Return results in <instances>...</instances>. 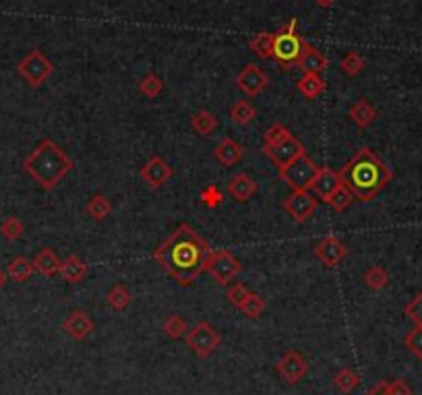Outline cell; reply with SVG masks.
Masks as SVG:
<instances>
[{
	"label": "cell",
	"instance_id": "obj_26",
	"mask_svg": "<svg viewBox=\"0 0 422 395\" xmlns=\"http://www.w3.org/2000/svg\"><path fill=\"white\" fill-rule=\"evenodd\" d=\"M356 199H354V195H352V190L348 188L346 185L338 186L327 199H325V203L331 207L333 211H338V213H342V211H346L352 203H354Z\"/></svg>",
	"mask_w": 422,
	"mask_h": 395
},
{
	"label": "cell",
	"instance_id": "obj_33",
	"mask_svg": "<svg viewBox=\"0 0 422 395\" xmlns=\"http://www.w3.org/2000/svg\"><path fill=\"white\" fill-rule=\"evenodd\" d=\"M238 311L246 316V319H257V316L263 315L265 298H261V296H259V294H255V292H251V294H249V298L242 302V307H240Z\"/></svg>",
	"mask_w": 422,
	"mask_h": 395
},
{
	"label": "cell",
	"instance_id": "obj_32",
	"mask_svg": "<svg viewBox=\"0 0 422 395\" xmlns=\"http://www.w3.org/2000/svg\"><path fill=\"white\" fill-rule=\"evenodd\" d=\"M161 329H164V333H166L168 338H172V340H178V338H183L186 331H188V327H186V321L181 315L166 316V321L161 323Z\"/></svg>",
	"mask_w": 422,
	"mask_h": 395
},
{
	"label": "cell",
	"instance_id": "obj_42",
	"mask_svg": "<svg viewBox=\"0 0 422 395\" xmlns=\"http://www.w3.org/2000/svg\"><path fill=\"white\" fill-rule=\"evenodd\" d=\"M201 201H203V205H205V207L215 210L217 205H222L224 197H222V193H219V188H217V186L211 185V186H207L203 193H201Z\"/></svg>",
	"mask_w": 422,
	"mask_h": 395
},
{
	"label": "cell",
	"instance_id": "obj_46",
	"mask_svg": "<svg viewBox=\"0 0 422 395\" xmlns=\"http://www.w3.org/2000/svg\"><path fill=\"white\" fill-rule=\"evenodd\" d=\"M4 280H6V277H4V273H2V271H0V288H2V286H4Z\"/></svg>",
	"mask_w": 422,
	"mask_h": 395
},
{
	"label": "cell",
	"instance_id": "obj_12",
	"mask_svg": "<svg viewBox=\"0 0 422 395\" xmlns=\"http://www.w3.org/2000/svg\"><path fill=\"white\" fill-rule=\"evenodd\" d=\"M265 156L271 159L278 168H284L288 166L290 161H294L296 158H300L304 154V145L296 139V137H288L284 139L282 143L273 145V147H263Z\"/></svg>",
	"mask_w": 422,
	"mask_h": 395
},
{
	"label": "cell",
	"instance_id": "obj_4",
	"mask_svg": "<svg viewBox=\"0 0 422 395\" xmlns=\"http://www.w3.org/2000/svg\"><path fill=\"white\" fill-rule=\"evenodd\" d=\"M298 21L290 19L286 25H282V29L278 33H273V58L288 69V64H296V60L300 58L302 48H304V40L296 33Z\"/></svg>",
	"mask_w": 422,
	"mask_h": 395
},
{
	"label": "cell",
	"instance_id": "obj_17",
	"mask_svg": "<svg viewBox=\"0 0 422 395\" xmlns=\"http://www.w3.org/2000/svg\"><path fill=\"white\" fill-rule=\"evenodd\" d=\"M348 116L358 129H367L369 125H372L377 120L379 114H377V108L370 104L367 98H360V100H356L354 104L348 108Z\"/></svg>",
	"mask_w": 422,
	"mask_h": 395
},
{
	"label": "cell",
	"instance_id": "obj_45",
	"mask_svg": "<svg viewBox=\"0 0 422 395\" xmlns=\"http://www.w3.org/2000/svg\"><path fill=\"white\" fill-rule=\"evenodd\" d=\"M336 0H315L316 6H321V8H327V6H331Z\"/></svg>",
	"mask_w": 422,
	"mask_h": 395
},
{
	"label": "cell",
	"instance_id": "obj_5",
	"mask_svg": "<svg viewBox=\"0 0 422 395\" xmlns=\"http://www.w3.org/2000/svg\"><path fill=\"white\" fill-rule=\"evenodd\" d=\"M319 166L307 156V151L290 161L288 166L280 168V178L290 186L292 190H309L319 174Z\"/></svg>",
	"mask_w": 422,
	"mask_h": 395
},
{
	"label": "cell",
	"instance_id": "obj_27",
	"mask_svg": "<svg viewBox=\"0 0 422 395\" xmlns=\"http://www.w3.org/2000/svg\"><path fill=\"white\" fill-rule=\"evenodd\" d=\"M190 127L199 132V134H211V132L217 129V118L211 114L210 110H197L190 116Z\"/></svg>",
	"mask_w": 422,
	"mask_h": 395
},
{
	"label": "cell",
	"instance_id": "obj_30",
	"mask_svg": "<svg viewBox=\"0 0 422 395\" xmlns=\"http://www.w3.org/2000/svg\"><path fill=\"white\" fill-rule=\"evenodd\" d=\"M6 273H8V277L13 280V282H27L29 280V275L33 273V265L29 259L25 257H15L8 267H6Z\"/></svg>",
	"mask_w": 422,
	"mask_h": 395
},
{
	"label": "cell",
	"instance_id": "obj_14",
	"mask_svg": "<svg viewBox=\"0 0 422 395\" xmlns=\"http://www.w3.org/2000/svg\"><path fill=\"white\" fill-rule=\"evenodd\" d=\"M348 255V248L336 236H325L315 244V257L327 267H336Z\"/></svg>",
	"mask_w": 422,
	"mask_h": 395
},
{
	"label": "cell",
	"instance_id": "obj_39",
	"mask_svg": "<svg viewBox=\"0 0 422 395\" xmlns=\"http://www.w3.org/2000/svg\"><path fill=\"white\" fill-rule=\"evenodd\" d=\"M292 132L282 125V122H275V125H271L267 131H265V145L263 147H273V145H278V143H282L284 139H288Z\"/></svg>",
	"mask_w": 422,
	"mask_h": 395
},
{
	"label": "cell",
	"instance_id": "obj_34",
	"mask_svg": "<svg viewBox=\"0 0 422 395\" xmlns=\"http://www.w3.org/2000/svg\"><path fill=\"white\" fill-rule=\"evenodd\" d=\"M108 304L114 311H125L131 304V292L127 290L122 284H116L112 290L108 292Z\"/></svg>",
	"mask_w": 422,
	"mask_h": 395
},
{
	"label": "cell",
	"instance_id": "obj_24",
	"mask_svg": "<svg viewBox=\"0 0 422 395\" xmlns=\"http://www.w3.org/2000/svg\"><path fill=\"white\" fill-rule=\"evenodd\" d=\"M249 50L259 58H273V33L261 31L249 40Z\"/></svg>",
	"mask_w": 422,
	"mask_h": 395
},
{
	"label": "cell",
	"instance_id": "obj_13",
	"mask_svg": "<svg viewBox=\"0 0 422 395\" xmlns=\"http://www.w3.org/2000/svg\"><path fill=\"white\" fill-rule=\"evenodd\" d=\"M139 174H141V178H143L145 185L152 186V188H159V186H164L172 178L174 172H172V166L166 159L159 158V156H154L141 168Z\"/></svg>",
	"mask_w": 422,
	"mask_h": 395
},
{
	"label": "cell",
	"instance_id": "obj_23",
	"mask_svg": "<svg viewBox=\"0 0 422 395\" xmlns=\"http://www.w3.org/2000/svg\"><path fill=\"white\" fill-rule=\"evenodd\" d=\"M296 87H298V91L304 98L313 100V98L321 96L325 91V81L321 79L319 75H315V73H302V77L296 81Z\"/></svg>",
	"mask_w": 422,
	"mask_h": 395
},
{
	"label": "cell",
	"instance_id": "obj_16",
	"mask_svg": "<svg viewBox=\"0 0 422 395\" xmlns=\"http://www.w3.org/2000/svg\"><path fill=\"white\" fill-rule=\"evenodd\" d=\"M296 67L302 71V73H315V75H321L327 67H329V60L327 56L316 50L315 46H311L309 42H304V48H302V54L300 58L296 60Z\"/></svg>",
	"mask_w": 422,
	"mask_h": 395
},
{
	"label": "cell",
	"instance_id": "obj_22",
	"mask_svg": "<svg viewBox=\"0 0 422 395\" xmlns=\"http://www.w3.org/2000/svg\"><path fill=\"white\" fill-rule=\"evenodd\" d=\"M87 263L81 259V257H77V255H71L64 263H62V267H60V275L64 277V282L67 284H79L81 280L87 275Z\"/></svg>",
	"mask_w": 422,
	"mask_h": 395
},
{
	"label": "cell",
	"instance_id": "obj_11",
	"mask_svg": "<svg viewBox=\"0 0 422 395\" xmlns=\"http://www.w3.org/2000/svg\"><path fill=\"white\" fill-rule=\"evenodd\" d=\"M267 85H269V77L257 64H246L236 75V87L249 98L259 96L261 91L267 89Z\"/></svg>",
	"mask_w": 422,
	"mask_h": 395
},
{
	"label": "cell",
	"instance_id": "obj_25",
	"mask_svg": "<svg viewBox=\"0 0 422 395\" xmlns=\"http://www.w3.org/2000/svg\"><path fill=\"white\" fill-rule=\"evenodd\" d=\"M230 116H232V120L236 122L238 127H246V125H251L255 120L257 110L249 100H238L236 104L230 108Z\"/></svg>",
	"mask_w": 422,
	"mask_h": 395
},
{
	"label": "cell",
	"instance_id": "obj_10",
	"mask_svg": "<svg viewBox=\"0 0 422 395\" xmlns=\"http://www.w3.org/2000/svg\"><path fill=\"white\" fill-rule=\"evenodd\" d=\"M282 205L296 224H304L319 207V199L313 197L309 190H294L284 199Z\"/></svg>",
	"mask_w": 422,
	"mask_h": 395
},
{
	"label": "cell",
	"instance_id": "obj_36",
	"mask_svg": "<svg viewBox=\"0 0 422 395\" xmlns=\"http://www.w3.org/2000/svg\"><path fill=\"white\" fill-rule=\"evenodd\" d=\"M0 234L4 240H17V238L23 236V222L19 219V217H15V215H11V217H6L4 222H2V226H0Z\"/></svg>",
	"mask_w": 422,
	"mask_h": 395
},
{
	"label": "cell",
	"instance_id": "obj_3",
	"mask_svg": "<svg viewBox=\"0 0 422 395\" xmlns=\"http://www.w3.org/2000/svg\"><path fill=\"white\" fill-rule=\"evenodd\" d=\"M25 172L38 183L40 188L52 190L62 178L73 170V159L69 158L52 139L40 141V145L27 156L23 164Z\"/></svg>",
	"mask_w": 422,
	"mask_h": 395
},
{
	"label": "cell",
	"instance_id": "obj_43",
	"mask_svg": "<svg viewBox=\"0 0 422 395\" xmlns=\"http://www.w3.org/2000/svg\"><path fill=\"white\" fill-rule=\"evenodd\" d=\"M387 391L392 395H412V389L406 381L396 379V381H387Z\"/></svg>",
	"mask_w": 422,
	"mask_h": 395
},
{
	"label": "cell",
	"instance_id": "obj_8",
	"mask_svg": "<svg viewBox=\"0 0 422 395\" xmlns=\"http://www.w3.org/2000/svg\"><path fill=\"white\" fill-rule=\"evenodd\" d=\"M275 372L288 383V385H296V383H300L304 377H307V372H309V362H307V358L298 352V350H286L282 356H280V360L275 362Z\"/></svg>",
	"mask_w": 422,
	"mask_h": 395
},
{
	"label": "cell",
	"instance_id": "obj_37",
	"mask_svg": "<svg viewBox=\"0 0 422 395\" xmlns=\"http://www.w3.org/2000/svg\"><path fill=\"white\" fill-rule=\"evenodd\" d=\"M404 345H406V350L414 356V358H418L422 360V327L421 325H416L412 331H408L406 333V338H404Z\"/></svg>",
	"mask_w": 422,
	"mask_h": 395
},
{
	"label": "cell",
	"instance_id": "obj_19",
	"mask_svg": "<svg viewBox=\"0 0 422 395\" xmlns=\"http://www.w3.org/2000/svg\"><path fill=\"white\" fill-rule=\"evenodd\" d=\"M242 154H244L242 145L236 143L234 139H230V137H224V139L215 145V149H213L215 159H217L222 166H228V168L238 164L240 158H242Z\"/></svg>",
	"mask_w": 422,
	"mask_h": 395
},
{
	"label": "cell",
	"instance_id": "obj_18",
	"mask_svg": "<svg viewBox=\"0 0 422 395\" xmlns=\"http://www.w3.org/2000/svg\"><path fill=\"white\" fill-rule=\"evenodd\" d=\"M342 176H340V172H336V170H331V168H321L319 170V174H316L315 183L311 185V188L316 193V197H321L323 201L338 188V186H342Z\"/></svg>",
	"mask_w": 422,
	"mask_h": 395
},
{
	"label": "cell",
	"instance_id": "obj_7",
	"mask_svg": "<svg viewBox=\"0 0 422 395\" xmlns=\"http://www.w3.org/2000/svg\"><path fill=\"white\" fill-rule=\"evenodd\" d=\"M17 73L31 87H40L54 73V64L46 54H42L40 50H33V52L27 54L25 58L17 64Z\"/></svg>",
	"mask_w": 422,
	"mask_h": 395
},
{
	"label": "cell",
	"instance_id": "obj_41",
	"mask_svg": "<svg viewBox=\"0 0 422 395\" xmlns=\"http://www.w3.org/2000/svg\"><path fill=\"white\" fill-rule=\"evenodd\" d=\"M249 294H251V290L244 286V284H234L230 290H228V294H226V298H228V302L232 304V307H236V309H240L242 307V302L249 298Z\"/></svg>",
	"mask_w": 422,
	"mask_h": 395
},
{
	"label": "cell",
	"instance_id": "obj_44",
	"mask_svg": "<svg viewBox=\"0 0 422 395\" xmlns=\"http://www.w3.org/2000/svg\"><path fill=\"white\" fill-rule=\"evenodd\" d=\"M367 395H392L387 391V381H381L379 385H375Z\"/></svg>",
	"mask_w": 422,
	"mask_h": 395
},
{
	"label": "cell",
	"instance_id": "obj_31",
	"mask_svg": "<svg viewBox=\"0 0 422 395\" xmlns=\"http://www.w3.org/2000/svg\"><path fill=\"white\" fill-rule=\"evenodd\" d=\"M333 385L342 394H350V391H354L360 385V377L352 369H342L333 374Z\"/></svg>",
	"mask_w": 422,
	"mask_h": 395
},
{
	"label": "cell",
	"instance_id": "obj_1",
	"mask_svg": "<svg viewBox=\"0 0 422 395\" xmlns=\"http://www.w3.org/2000/svg\"><path fill=\"white\" fill-rule=\"evenodd\" d=\"M154 257L178 286L186 288L210 269L211 248L188 224H181L156 248Z\"/></svg>",
	"mask_w": 422,
	"mask_h": 395
},
{
	"label": "cell",
	"instance_id": "obj_38",
	"mask_svg": "<svg viewBox=\"0 0 422 395\" xmlns=\"http://www.w3.org/2000/svg\"><path fill=\"white\" fill-rule=\"evenodd\" d=\"M342 71L346 75H350V77H356L363 69H365V58L360 56V54L356 52H348L342 58Z\"/></svg>",
	"mask_w": 422,
	"mask_h": 395
},
{
	"label": "cell",
	"instance_id": "obj_20",
	"mask_svg": "<svg viewBox=\"0 0 422 395\" xmlns=\"http://www.w3.org/2000/svg\"><path fill=\"white\" fill-rule=\"evenodd\" d=\"M228 193L236 199V201H249L255 193H257V183L249 176V174H244V172H240L236 176H232L230 178V183H228Z\"/></svg>",
	"mask_w": 422,
	"mask_h": 395
},
{
	"label": "cell",
	"instance_id": "obj_2",
	"mask_svg": "<svg viewBox=\"0 0 422 395\" xmlns=\"http://www.w3.org/2000/svg\"><path fill=\"white\" fill-rule=\"evenodd\" d=\"M340 176L343 185L352 190L354 199L363 203L372 201L394 178L392 170L370 147H360L356 156L340 170Z\"/></svg>",
	"mask_w": 422,
	"mask_h": 395
},
{
	"label": "cell",
	"instance_id": "obj_40",
	"mask_svg": "<svg viewBox=\"0 0 422 395\" xmlns=\"http://www.w3.org/2000/svg\"><path fill=\"white\" fill-rule=\"evenodd\" d=\"M404 315L408 316L410 321H414V325L422 327V292H418L404 309Z\"/></svg>",
	"mask_w": 422,
	"mask_h": 395
},
{
	"label": "cell",
	"instance_id": "obj_21",
	"mask_svg": "<svg viewBox=\"0 0 422 395\" xmlns=\"http://www.w3.org/2000/svg\"><path fill=\"white\" fill-rule=\"evenodd\" d=\"M33 271L46 275V277H52L56 273H60V267H62V261L56 257L52 248H42L35 257H33Z\"/></svg>",
	"mask_w": 422,
	"mask_h": 395
},
{
	"label": "cell",
	"instance_id": "obj_9",
	"mask_svg": "<svg viewBox=\"0 0 422 395\" xmlns=\"http://www.w3.org/2000/svg\"><path fill=\"white\" fill-rule=\"evenodd\" d=\"M207 271H211V275L219 286H228L240 273V263L230 251H211Z\"/></svg>",
	"mask_w": 422,
	"mask_h": 395
},
{
	"label": "cell",
	"instance_id": "obj_15",
	"mask_svg": "<svg viewBox=\"0 0 422 395\" xmlns=\"http://www.w3.org/2000/svg\"><path fill=\"white\" fill-rule=\"evenodd\" d=\"M93 329H96V323L87 311H73L62 323V331H67L75 342L87 340Z\"/></svg>",
	"mask_w": 422,
	"mask_h": 395
},
{
	"label": "cell",
	"instance_id": "obj_6",
	"mask_svg": "<svg viewBox=\"0 0 422 395\" xmlns=\"http://www.w3.org/2000/svg\"><path fill=\"white\" fill-rule=\"evenodd\" d=\"M186 345L190 348V352L197 356V358H201V360H205V358H210L211 354L219 348V343H222V336H219V331L210 325L207 321H199L190 331H186Z\"/></svg>",
	"mask_w": 422,
	"mask_h": 395
},
{
	"label": "cell",
	"instance_id": "obj_29",
	"mask_svg": "<svg viewBox=\"0 0 422 395\" xmlns=\"http://www.w3.org/2000/svg\"><path fill=\"white\" fill-rule=\"evenodd\" d=\"M363 282L369 286L370 290H383V288H387V284H389V273L385 271V267H381V265H372L370 269L365 271V275H363Z\"/></svg>",
	"mask_w": 422,
	"mask_h": 395
},
{
	"label": "cell",
	"instance_id": "obj_35",
	"mask_svg": "<svg viewBox=\"0 0 422 395\" xmlns=\"http://www.w3.org/2000/svg\"><path fill=\"white\" fill-rule=\"evenodd\" d=\"M139 91L145 96V98H158L159 93L164 91V81L159 79L156 73H147L143 79H141V83H139Z\"/></svg>",
	"mask_w": 422,
	"mask_h": 395
},
{
	"label": "cell",
	"instance_id": "obj_28",
	"mask_svg": "<svg viewBox=\"0 0 422 395\" xmlns=\"http://www.w3.org/2000/svg\"><path fill=\"white\" fill-rule=\"evenodd\" d=\"M87 213H89V217L91 219H96V222H104L106 217L110 215V211H112V203L106 199L102 193H96L89 201H87Z\"/></svg>",
	"mask_w": 422,
	"mask_h": 395
}]
</instances>
